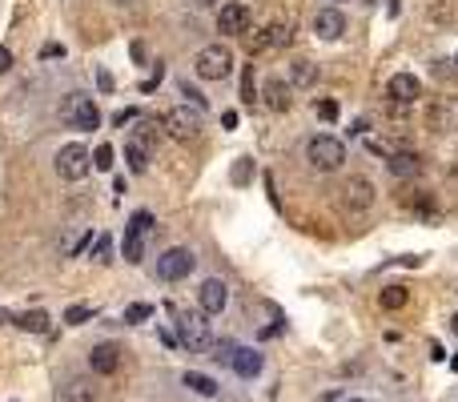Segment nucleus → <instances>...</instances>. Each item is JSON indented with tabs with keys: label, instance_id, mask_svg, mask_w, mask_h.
I'll return each mask as SVG.
<instances>
[{
	"label": "nucleus",
	"instance_id": "f257e3e1",
	"mask_svg": "<svg viewBox=\"0 0 458 402\" xmlns=\"http://www.w3.org/2000/svg\"><path fill=\"white\" fill-rule=\"evenodd\" d=\"M169 314H173V322H177V342L181 346H189V350H209L213 330H209V318H205L201 310H185V306L169 302Z\"/></svg>",
	"mask_w": 458,
	"mask_h": 402
},
{
	"label": "nucleus",
	"instance_id": "f03ea898",
	"mask_svg": "<svg viewBox=\"0 0 458 402\" xmlns=\"http://www.w3.org/2000/svg\"><path fill=\"white\" fill-rule=\"evenodd\" d=\"M306 157H310L313 169L334 173V169H342V161H346V145L338 141V137H330V133H318V137H310V145H306Z\"/></svg>",
	"mask_w": 458,
	"mask_h": 402
},
{
	"label": "nucleus",
	"instance_id": "7ed1b4c3",
	"mask_svg": "<svg viewBox=\"0 0 458 402\" xmlns=\"http://www.w3.org/2000/svg\"><path fill=\"white\" fill-rule=\"evenodd\" d=\"M165 133L173 137V141H193V137H201V113L193 109V105H173V109L161 117Z\"/></svg>",
	"mask_w": 458,
	"mask_h": 402
},
{
	"label": "nucleus",
	"instance_id": "20e7f679",
	"mask_svg": "<svg viewBox=\"0 0 458 402\" xmlns=\"http://www.w3.org/2000/svg\"><path fill=\"white\" fill-rule=\"evenodd\" d=\"M61 117H65L68 129H81V133H93L101 125L97 105L89 101L84 93H65V105H61Z\"/></svg>",
	"mask_w": 458,
	"mask_h": 402
},
{
	"label": "nucleus",
	"instance_id": "39448f33",
	"mask_svg": "<svg viewBox=\"0 0 458 402\" xmlns=\"http://www.w3.org/2000/svg\"><path fill=\"white\" fill-rule=\"evenodd\" d=\"M193 69H197L201 80H226L229 69H233V52H229L226 45H205L201 52H197Z\"/></svg>",
	"mask_w": 458,
	"mask_h": 402
},
{
	"label": "nucleus",
	"instance_id": "423d86ee",
	"mask_svg": "<svg viewBox=\"0 0 458 402\" xmlns=\"http://www.w3.org/2000/svg\"><path fill=\"white\" fill-rule=\"evenodd\" d=\"M149 234H153V213H149V209H137V213L129 217V225H125V241H121L125 261H141Z\"/></svg>",
	"mask_w": 458,
	"mask_h": 402
},
{
	"label": "nucleus",
	"instance_id": "0eeeda50",
	"mask_svg": "<svg viewBox=\"0 0 458 402\" xmlns=\"http://www.w3.org/2000/svg\"><path fill=\"white\" fill-rule=\"evenodd\" d=\"M89 169H93V149H84L81 141H68L57 153V173L65 177V181H84Z\"/></svg>",
	"mask_w": 458,
	"mask_h": 402
},
{
	"label": "nucleus",
	"instance_id": "6e6552de",
	"mask_svg": "<svg viewBox=\"0 0 458 402\" xmlns=\"http://www.w3.org/2000/svg\"><path fill=\"white\" fill-rule=\"evenodd\" d=\"M294 41V29L286 24V20H269V24H262V29H246V45L249 52H265V48H286Z\"/></svg>",
	"mask_w": 458,
	"mask_h": 402
},
{
	"label": "nucleus",
	"instance_id": "1a4fd4ad",
	"mask_svg": "<svg viewBox=\"0 0 458 402\" xmlns=\"http://www.w3.org/2000/svg\"><path fill=\"white\" fill-rule=\"evenodd\" d=\"M197 266L193 250H185V245H177V250H165L161 257H157V278L161 282H181V278H189Z\"/></svg>",
	"mask_w": 458,
	"mask_h": 402
},
{
	"label": "nucleus",
	"instance_id": "9d476101",
	"mask_svg": "<svg viewBox=\"0 0 458 402\" xmlns=\"http://www.w3.org/2000/svg\"><path fill=\"white\" fill-rule=\"evenodd\" d=\"M226 298H229V289H226L221 278H205V282L197 286V306H201V314H205V318L221 314V310H226Z\"/></svg>",
	"mask_w": 458,
	"mask_h": 402
},
{
	"label": "nucleus",
	"instance_id": "9b49d317",
	"mask_svg": "<svg viewBox=\"0 0 458 402\" xmlns=\"http://www.w3.org/2000/svg\"><path fill=\"white\" fill-rule=\"evenodd\" d=\"M342 201H346V209L366 213V209L374 206V185H370V177H350L342 185Z\"/></svg>",
	"mask_w": 458,
	"mask_h": 402
},
{
	"label": "nucleus",
	"instance_id": "f8f14e48",
	"mask_svg": "<svg viewBox=\"0 0 458 402\" xmlns=\"http://www.w3.org/2000/svg\"><path fill=\"white\" fill-rule=\"evenodd\" d=\"M217 29L226 32V36H242L249 29V8L242 0H233V4H221L217 8Z\"/></svg>",
	"mask_w": 458,
	"mask_h": 402
},
{
	"label": "nucleus",
	"instance_id": "ddd939ff",
	"mask_svg": "<svg viewBox=\"0 0 458 402\" xmlns=\"http://www.w3.org/2000/svg\"><path fill=\"white\" fill-rule=\"evenodd\" d=\"M229 370H233L237 378H258V374L265 370V354L253 350V346H237L233 358H229Z\"/></svg>",
	"mask_w": 458,
	"mask_h": 402
},
{
	"label": "nucleus",
	"instance_id": "4468645a",
	"mask_svg": "<svg viewBox=\"0 0 458 402\" xmlns=\"http://www.w3.org/2000/svg\"><path fill=\"white\" fill-rule=\"evenodd\" d=\"M386 93H390L394 105H414V101H418V93H422V85H418V77H414V73H394L390 85H386Z\"/></svg>",
	"mask_w": 458,
	"mask_h": 402
},
{
	"label": "nucleus",
	"instance_id": "2eb2a0df",
	"mask_svg": "<svg viewBox=\"0 0 458 402\" xmlns=\"http://www.w3.org/2000/svg\"><path fill=\"white\" fill-rule=\"evenodd\" d=\"M313 32L322 36V41H338L346 32V16L338 13V4H330V8H322V13L313 16Z\"/></svg>",
	"mask_w": 458,
	"mask_h": 402
},
{
	"label": "nucleus",
	"instance_id": "dca6fc26",
	"mask_svg": "<svg viewBox=\"0 0 458 402\" xmlns=\"http://www.w3.org/2000/svg\"><path fill=\"white\" fill-rule=\"evenodd\" d=\"M89 366H93V374H113L121 366V346L117 342H97L93 354H89Z\"/></svg>",
	"mask_w": 458,
	"mask_h": 402
},
{
	"label": "nucleus",
	"instance_id": "f3484780",
	"mask_svg": "<svg viewBox=\"0 0 458 402\" xmlns=\"http://www.w3.org/2000/svg\"><path fill=\"white\" fill-rule=\"evenodd\" d=\"M89 241H93V234H89L84 225H68L65 234L57 238V250H61V257H77Z\"/></svg>",
	"mask_w": 458,
	"mask_h": 402
},
{
	"label": "nucleus",
	"instance_id": "a211bd4d",
	"mask_svg": "<svg viewBox=\"0 0 458 402\" xmlns=\"http://www.w3.org/2000/svg\"><path fill=\"white\" fill-rule=\"evenodd\" d=\"M57 394H61V402H97V382L93 378H68Z\"/></svg>",
	"mask_w": 458,
	"mask_h": 402
},
{
	"label": "nucleus",
	"instance_id": "6ab92c4d",
	"mask_svg": "<svg viewBox=\"0 0 458 402\" xmlns=\"http://www.w3.org/2000/svg\"><path fill=\"white\" fill-rule=\"evenodd\" d=\"M262 101H265L274 113H286L290 105H294V96H290V85H286V80H265Z\"/></svg>",
	"mask_w": 458,
	"mask_h": 402
},
{
	"label": "nucleus",
	"instance_id": "aec40b11",
	"mask_svg": "<svg viewBox=\"0 0 458 402\" xmlns=\"http://www.w3.org/2000/svg\"><path fill=\"white\" fill-rule=\"evenodd\" d=\"M386 165H390V173H394V177H414L418 169H422V161H418V153H410V149H406V153H402V149H394Z\"/></svg>",
	"mask_w": 458,
	"mask_h": 402
},
{
	"label": "nucleus",
	"instance_id": "412c9836",
	"mask_svg": "<svg viewBox=\"0 0 458 402\" xmlns=\"http://www.w3.org/2000/svg\"><path fill=\"white\" fill-rule=\"evenodd\" d=\"M149 153H153V149H149L145 141H137V137L125 145V165H129V173H145L149 169Z\"/></svg>",
	"mask_w": 458,
	"mask_h": 402
},
{
	"label": "nucleus",
	"instance_id": "4be33fe9",
	"mask_svg": "<svg viewBox=\"0 0 458 402\" xmlns=\"http://www.w3.org/2000/svg\"><path fill=\"white\" fill-rule=\"evenodd\" d=\"M13 326H17V330H29V334H49L52 318L45 314V310H29V314H17Z\"/></svg>",
	"mask_w": 458,
	"mask_h": 402
},
{
	"label": "nucleus",
	"instance_id": "5701e85b",
	"mask_svg": "<svg viewBox=\"0 0 458 402\" xmlns=\"http://www.w3.org/2000/svg\"><path fill=\"white\" fill-rule=\"evenodd\" d=\"M181 382L189 386L193 394H201V399H213V394H217V382H213L209 374H197V370H185V374H181Z\"/></svg>",
	"mask_w": 458,
	"mask_h": 402
},
{
	"label": "nucleus",
	"instance_id": "b1692460",
	"mask_svg": "<svg viewBox=\"0 0 458 402\" xmlns=\"http://www.w3.org/2000/svg\"><path fill=\"white\" fill-rule=\"evenodd\" d=\"M318 64L313 61H294V69H290V80H294L297 89H310V85H318Z\"/></svg>",
	"mask_w": 458,
	"mask_h": 402
},
{
	"label": "nucleus",
	"instance_id": "393cba45",
	"mask_svg": "<svg viewBox=\"0 0 458 402\" xmlns=\"http://www.w3.org/2000/svg\"><path fill=\"white\" fill-rule=\"evenodd\" d=\"M378 302L386 306V310H402V306L410 302V289L406 286H386L382 294H378Z\"/></svg>",
	"mask_w": 458,
	"mask_h": 402
},
{
	"label": "nucleus",
	"instance_id": "a878e982",
	"mask_svg": "<svg viewBox=\"0 0 458 402\" xmlns=\"http://www.w3.org/2000/svg\"><path fill=\"white\" fill-rule=\"evenodd\" d=\"M149 318H153V302H133L125 310V326H145Z\"/></svg>",
	"mask_w": 458,
	"mask_h": 402
},
{
	"label": "nucleus",
	"instance_id": "bb28decb",
	"mask_svg": "<svg viewBox=\"0 0 458 402\" xmlns=\"http://www.w3.org/2000/svg\"><path fill=\"white\" fill-rule=\"evenodd\" d=\"M242 101H258V80H253V64H242V85H237Z\"/></svg>",
	"mask_w": 458,
	"mask_h": 402
},
{
	"label": "nucleus",
	"instance_id": "cd10ccee",
	"mask_svg": "<svg viewBox=\"0 0 458 402\" xmlns=\"http://www.w3.org/2000/svg\"><path fill=\"white\" fill-rule=\"evenodd\" d=\"M113 161H117L113 145H97V149H93V169H105V173H113Z\"/></svg>",
	"mask_w": 458,
	"mask_h": 402
},
{
	"label": "nucleus",
	"instance_id": "c85d7f7f",
	"mask_svg": "<svg viewBox=\"0 0 458 402\" xmlns=\"http://www.w3.org/2000/svg\"><path fill=\"white\" fill-rule=\"evenodd\" d=\"M89 318H97V306H68V310H65L68 326H84Z\"/></svg>",
	"mask_w": 458,
	"mask_h": 402
},
{
	"label": "nucleus",
	"instance_id": "c756f323",
	"mask_svg": "<svg viewBox=\"0 0 458 402\" xmlns=\"http://www.w3.org/2000/svg\"><path fill=\"white\" fill-rule=\"evenodd\" d=\"M233 350H237V346H233L229 338H213V342H209V354H213V362H226V366H229V358H233Z\"/></svg>",
	"mask_w": 458,
	"mask_h": 402
},
{
	"label": "nucleus",
	"instance_id": "7c9ffc66",
	"mask_svg": "<svg viewBox=\"0 0 458 402\" xmlns=\"http://www.w3.org/2000/svg\"><path fill=\"white\" fill-rule=\"evenodd\" d=\"M233 181L237 185H246V181H253V157H237V165H233Z\"/></svg>",
	"mask_w": 458,
	"mask_h": 402
},
{
	"label": "nucleus",
	"instance_id": "2f4dec72",
	"mask_svg": "<svg viewBox=\"0 0 458 402\" xmlns=\"http://www.w3.org/2000/svg\"><path fill=\"white\" fill-rule=\"evenodd\" d=\"M93 261H97V266H109V261H113V238H109V234H105V238H97Z\"/></svg>",
	"mask_w": 458,
	"mask_h": 402
},
{
	"label": "nucleus",
	"instance_id": "473e14b6",
	"mask_svg": "<svg viewBox=\"0 0 458 402\" xmlns=\"http://www.w3.org/2000/svg\"><path fill=\"white\" fill-rule=\"evenodd\" d=\"M313 113H318V121H326V125H330V121H338V113H342V105H338V101H330V96H326V101H318V109H313Z\"/></svg>",
	"mask_w": 458,
	"mask_h": 402
},
{
	"label": "nucleus",
	"instance_id": "72a5a7b5",
	"mask_svg": "<svg viewBox=\"0 0 458 402\" xmlns=\"http://www.w3.org/2000/svg\"><path fill=\"white\" fill-rule=\"evenodd\" d=\"M177 93H181V96H189V105H193L197 113L205 109V96L197 93V89H193V85H189V80H177Z\"/></svg>",
	"mask_w": 458,
	"mask_h": 402
},
{
	"label": "nucleus",
	"instance_id": "f704fd0d",
	"mask_svg": "<svg viewBox=\"0 0 458 402\" xmlns=\"http://www.w3.org/2000/svg\"><path fill=\"white\" fill-rule=\"evenodd\" d=\"M161 77H165V69H161V64H153V73H149V80H141V93H153V89L161 85Z\"/></svg>",
	"mask_w": 458,
	"mask_h": 402
},
{
	"label": "nucleus",
	"instance_id": "c9c22d12",
	"mask_svg": "<svg viewBox=\"0 0 458 402\" xmlns=\"http://www.w3.org/2000/svg\"><path fill=\"white\" fill-rule=\"evenodd\" d=\"M129 121H137V109H121L113 117V125H129Z\"/></svg>",
	"mask_w": 458,
	"mask_h": 402
},
{
	"label": "nucleus",
	"instance_id": "e433bc0d",
	"mask_svg": "<svg viewBox=\"0 0 458 402\" xmlns=\"http://www.w3.org/2000/svg\"><path fill=\"white\" fill-rule=\"evenodd\" d=\"M8 69H13V52H8V48L0 45V77H4Z\"/></svg>",
	"mask_w": 458,
	"mask_h": 402
},
{
	"label": "nucleus",
	"instance_id": "4c0bfd02",
	"mask_svg": "<svg viewBox=\"0 0 458 402\" xmlns=\"http://www.w3.org/2000/svg\"><path fill=\"white\" fill-rule=\"evenodd\" d=\"M97 85H101V93H109V89H113V73H105V69H101V73H97Z\"/></svg>",
	"mask_w": 458,
	"mask_h": 402
},
{
	"label": "nucleus",
	"instance_id": "58836bf2",
	"mask_svg": "<svg viewBox=\"0 0 458 402\" xmlns=\"http://www.w3.org/2000/svg\"><path fill=\"white\" fill-rule=\"evenodd\" d=\"M40 57H45V61H49V57H65V45H45L40 48Z\"/></svg>",
	"mask_w": 458,
	"mask_h": 402
},
{
	"label": "nucleus",
	"instance_id": "ea45409f",
	"mask_svg": "<svg viewBox=\"0 0 458 402\" xmlns=\"http://www.w3.org/2000/svg\"><path fill=\"white\" fill-rule=\"evenodd\" d=\"M221 125H226V129H237V113L226 109V113H221Z\"/></svg>",
	"mask_w": 458,
	"mask_h": 402
},
{
	"label": "nucleus",
	"instance_id": "a19ab883",
	"mask_svg": "<svg viewBox=\"0 0 458 402\" xmlns=\"http://www.w3.org/2000/svg\"><path fill=\"white\" fill-rule=\"evenodd\" d=\"M430 358H434V362H442V358H446V350H442L438 342H430Z\"/></svg>",
	"mask_w": 458,
	"mask_h": 402
},
{
	"label": "nucleus",
	"instance_id": "79ce46f5",
	"mask_svg": "<svg viewBox=\"0 0 458 402\" xmlns=\"http://www.w3.org/2000/svg\"><path fill=\"white\" fill-rule=\"evenodd\" d=\"M13 322H17V318H13L8 310H0V326H13Z\"/></svg>",
	"mask_w": 458,
	"mask_h": 402
},
{
	"label": "nucleus",
	"instance_id": "37998d69",
	"mask_svg": "<svg viewBox=\"0 0 458 402\" xmlns=\"http://www.w3.org/2000/svg\"><path fill=\"white\" fill-rule=\"evenodd\" d=\"M197 8H213V4H217V0H193Z\"/></svg>",
	"mask_w": 458,
	"mask_h": 402
},
{
	"label": "nucleus",
	"instance_id": "c03bdc74",
	"mask_svg": "<svg viewBox=\"0 0 458 402\" xmlns=\"http://www.w3.org/2000/svg\"><path fill=\"white\" fill-rule=\"evenodd\" d=\"M450 330H455V334H458V314H455V318H450Z\"/></svg>",
	"mask_w": 458,
	"mask_h": 402
},
{
	"label": "nucleus",
	"instance_id": "a18cd8bd",
	"mask_svg": "<svg viewBox=\"0 0 458 402\" xmlns=\"http://www.w3.org/2000/svg\"><path fill=\"white\" fill-rule=\"evenodd\" d=\"M450 370H458V358H450Z\"/></svg>",
	"mask_w": 458,
	"mask_h": 402
},
{
	"label": "nucleus",
	"instance_id": "49530a36",
	"mask_svg": "<svg viewBox=\"0 0 458 402\" xmlns=\"http://www.w3.org/2000/svg\"><path fill=\"white\" fill-rule=\"evenodd\" d=\"M346 402H366V399H346Z\"/></svg>",
	"mask_w": 458,
	"mask_h": 402
},
{
	"label": "nucleus",
	"instance_id": "de8ad7c7",
	"mask_svg": "<svg viewBox=\"0 0 458 402\" xmlns=\"http://www.w3.org/2000/svg\"><path fill=\"white\" fill-rule=\"evenodd\" d=\"M455 64H458V57H455Z\"/></svg>",
	"mask_w": 458,
	"mask_h": 402
}]
</instances>
